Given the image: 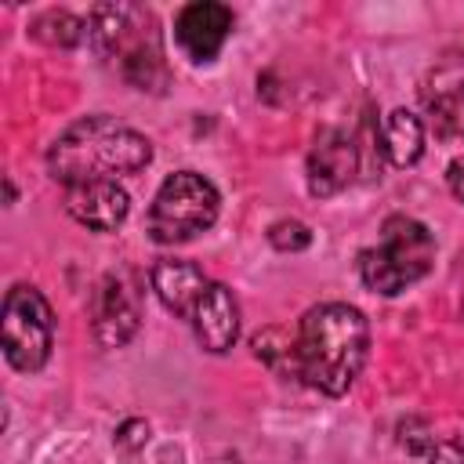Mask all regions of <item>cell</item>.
Returning a JSON list of instances; mask_svg holds the SVG:
<instances>
[{"instance_id": "6da1fadb", "label": "cell", "mask_w": 464, "mask_h": 464, "mask_svg": "<svg viewBox=\"0 0 464 464\" xmlns=\"http://www.w3.org/2000/svg\"><path fill=\"white\" fill-rule=\"evenodd\" d=\"M297 377L323 395H344L362 373L370 348V323L355 304L326 301L297 323Z\"/></svg>"}, {"instance_id": "7a4b0ae2", "label": "cell", "mask_w": 464, "mask_h": 464, "mask_svg": "<svg viewBox=\"0 0 464 464\" xmlns=\"http://www.w3.org/2000/svg\"><path fill=\"white\" fill-rule=\"evenodd\" d=\"M149 138L116 116H83L69 123L47 149V170L62 185L116 181L123 174H138L149 167Z\"/></svg>"}, {"instance_id": "3957f363", "label": "cell", "mask_w": 464, "mask_h": 464, "mask_svg": "<svg viewBox=\"0 0 464 464\" xmlns=\"http://www.w3.org/2000/svg\"><path fill=\"white\" fill-rule=\"evenodd\" d=\"M87 36L94 40V51L116 62L120 76L130 80L138 91H160L167 83V65L152 11L130 4L94 7L87 22Z\"/></svg>"}, {"instance_id": "277c9868", "label": "cell", "mask_w": 464, "mask_h": 464, "mask_svg": "<svg viewBox=\"0 0 464 464\" xmlns=\"http://www.w3.org/2000/svg\"><path fill=\"white\" fill-rule=\"evenodd\" d=\"M435 265V239L428 225L406 214H392L381 225L377 246H366L359 254V279L366 290L395 297L417 279H424Z\"/></svg>"}, {"instance_id": "5b68a950", "label": "cell", "mask_w": 464, "mask_h": 464, "mask_svg": "<svg viewBox=\"0 0 464 464\" xmlns=\"http://www.w3.org/2000/svg\"><path fill=\"white\" fill-rule=\"evenodd\" d=\"M218 210H221V196H218L214 181H207L196 170H178L152 196L149 236L163 246L196 239L199 232H207L218 221Z\"/></svg>"}, {"instance_id": "8992f818", "label": "cell", "mask_w": 464, "mask_h": 464, "mask_svg": "<svg viewBox=\"0 0 464 464\" xmlns=\"http://www.w3.org/2000/svg\"><path fill=\"white\" fill-rule=\"evenodd\" d=\"M4 359L18 373H36L54 348V315L36 286H11L4 297Z\"/></svg>"}, {"instance_id": "52a82bcc", "label": "cell", "mask_w": 464, "mask_h": 464, "mask_svg": "<svg viewBox=\"0 0 464 464\" xmlns=\"http://www.w3.org/2000/svg\"><path fill=\"white\" fill-rule=\"evenodd\" d=\"M91 326L98 344L123 348L141 326V286L130 272H109L91 297Z\"/></svg>"}, {"instance_id": "ba28073f", "label": "cell", "mask_w": 464, "mask_h": 464, "mask_svg": "<svg viewBox=\"0 0 464 464\" xmlns=\"http://www.w3.org/2000/svg\"><path fill=\"white\" fill-rule=\"evenodd\" d=\"M228 33H232V7H225L218 0H196V4L181 7L174 18V40L185 51V58L196 65L214 62L218 51L225 47Z\"/></svg>"}, {"instance_id": "9c48e42d", "label": "cell", "mask_w": 464, "mask_h": 464, "mask_svg": "<svg viewBox=\"0 0 464 464\" xmlns=\"http://www.w3.org/2000/svg\"><path fill=\"white\" fill-rule=\"evenodd\" d=\"M188 323H192V334L203 352H214V355L228 352L239 337V304H236L232 290L225 283H210L203 290V297L196 301Z\"/></svg>"}, {"instance_id": "30bf717a", "label": "cell", "mask_w": 464, "mask_h": 464, "mask_svg": "<svg viewBox=\"0 0 464 464\" xmlns=\"http://www.w3.org/2000/svg\"><path fill=\"white\" fill-rule=\"evenodd\" d=\"M65 210L94 228V232H112L127 221L130 214V196L116 181H83V185H65Z\"/></svg>"}, {"instance_id": "8fae6325", "label": "cell", "mask_w": 464, "mask_h": 464, "mask_svg": "<svg viewBox=\"0 0 464 464\" xmlns=\"http://www.w3.org/2000/svg\"><path fill=\"white\" fill-rule=\"evenodd\" d=\"M308 192L326 199V196H337L341 188L352 185L355 178V145L352 138L337 134V130H326L315 149L308 152Z\"/></svg>"}, {"instance_id": "7c38bea8", "label": "cell", "mask_w": 464, "mask_h": 464, "mask_svg": "<svg viewBox=\"0 0 464 464\" xmlns=\"http://www.w3.org/2000/svg\"><path fill=\"white\" fill-rule=\"evenodd\" d=\"M149 283H152L160 304H163L167 312L181 315V319L192 315L196 301H199L203 290L210 286V279L203 276V268L192 265V261H181V257H160V261L152 265V272H149Z\"/></svg>"}, {"instance_id": "4fadbf2b", "label": "cell", "mask_w": 464, "mask_h": 464, "mask_svg": "<svg viewBox=\"0 0 464 464\" xmlns=\"http://www.w3.org/2000/svg\"><path fill=\"white\" fill-rule=\"evenodd\" d=\"M381 149L392 167H413L424 152V123L406 109H392L381 123Z\"/></svg>"}, {"instance_id": "5bb4252c", "label": "cell", "mask_w": 464, "mask_h": 464, "mask_svg": "<svg viewBox=\"0 0 464 464\" xmlns=\"http://www.w3.org/2000/svg\"><path fill=\"white\" fill-rule=\"evenodd\" d=\"M254 355L265 359L272 370H279L283 377H297V344L290 337H283V330H265L254 337Z\"/></svg>"}, {"instance_id": "9a60e30c", "label": "cell", "mask_w": 464, "mask_h": 464, "mask_svg": "<svg viewBox=\"0 0 464 464\" xmlns=\"http://www.w3.org/2000/svg\"><path fill=\"white\" fill-rule=\"evenodd\" d=\"M33 36L44 40V44L72 47V44H80V36H83V22H80L76 14H69V11H47L44 18H36Z\"/></svg>"}, {"instance_id": "2e32d148", "label": "cell", "mask_w": 464, "mask_h": 464, "mask_svg": "<svg viewBox=\"0 0 464 464\" xmlns=\"http://www.w3.org/2000/svg\"><path fill=\"white\" fill-rule=\"evenodd\" d=\"M268 243H272L276 250H283V254H294V250H304V246L312 243V232H308L304 221L283 218V221H276V225L268 228Z\"/></svg>"}, {"instance_id": "e0dca14e", "label": "cell", "mask_w": 464, "mask_h": 464, "mask_svg": "<svg viewBox=\"0 0 464 464\" xmlns=\"http://www.w3.org/2000/svg\"><path fill=\"white\" fill-rule=\"evenodd\" d=\"M435 120L442 123V130L446 134H460L464 138V83L457 87V91H450V94H442L439 102H435Z\"/></svg>"}, {"instance_id": "ac0fdd59", "label": "cell", "mask_w": 464, "mask_h": 464, "mask_svg": "<svg viewBox=\"0 0 464 464\" xmlns=\"http://www.w3.org/2000/svg\"><path fill=\"white\" fill-rule=\"evenodd\" d=\"M428 464H464V435L431 442V450H428Z\"/></svg>"}, {"instance_id": "d6986e66", "label": "cell", "mask_w": 464, "mask_h": 464, "mask_svg": "<svg viewBox=\"0 0 464 464\" xmlns=\"http://www.w3.org/2000/svg\"><path fill=\"white\" fill-rule=\"evenodd\" d=\"M149 442V424L145 420H123L120 424V431H116V446H123V450H138V446H145Z\"/></svg>"}, {"instance_id": "ffe728a7", "label": "cell", "mask_w": 464, "mask_h": 464, "mask_svg": "<svg viewBox=\"0 0 464 464\" xmlns=\"http://www.w3.org/2000/svg\"><path fill=\"white\" fill-rule=\"evenodd\" d=\"M446 181H450V192L464 203V156H457L453 163H450V170H446Z\"/></svg>"}]
</instances>
